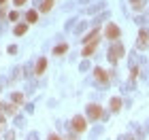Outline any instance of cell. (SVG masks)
Wrapping results in <instances>:
<instances>
[{
  "instance_id": "6da1fadb",
  "label": "cell",
  "mask_w": 149,
  "mask_h": 140,
  "mask_svg": "<svg viewBox=\"0 0 149 140\" xmlns=\"http://www.w3.org/2000/svg\"><path fill=\"white\" fill-rule=\"evenodd\" d=\"M126 55V49H124V45H121L119 41H115L111 47H109V62L111 64H117L121 57Z\"/></svg>"
},
{
  "instance_id": "7a4b0ae2",
  "label": "cell",
  "mask_w": 149,
  "mask_h": 140,
  "mask_svg": "<svg viewBox=\"0 0 149 140\" xmlns=\"http://www.w3.org/2000/svg\"><path fill=\"white\" fill-rule=\"evenodd\" d=\"M119 36H121V30H119V26L117 23H107V28H104V38H109V41H119Z\"/></svg>"
},
{
  "instance_id": "3957f363",
  "label": "cell",
  "mask_w": 149,
  "mask_h": 140,
  "mask_svg": "<svg viewBox=\"0 0 149 140\" xmlns=\"http://www.w3.org/2000/svg\"><path fill=\"white\" fill-rule=\"evenodd\" d=\"M70 125H72V130L77 132V134H83V132L87 130V121H85V117H81V115H74Z\"/></svg>"
},
{
  "instance_id": "277c9868",
  "label": "cell",
  "mask_w": 149,
  "mask_h": 140,
  "mask_svg": "<svg viewBox=\"0 0 149 140\" xmlns=\"http://www.w3.org/2000/svg\"><path fill=\"white\" fill-rule=\"evenodd\" d=\"M102 115H104L102 106H98V104H90V106H87V117H90L92 121H98V119H102Z\"/></svg>"
},
{
  "instance_id": "5b68a950",
  "label": "cell",
  "mask_w": 149,
  "mask_h": 140,
  "mask_svg": "<svg viewBox=\"0 0 149 140\" xmlns=\"http://www.w3.org/2000/svg\"><path fill=\"white\" fill-rule=\"evenodd\" d=\"M147 47H149V32L147 30H141L139 32V38H136V49L143 51V49H147Z\"/></svg>"
},
{
  "instance_id": "8992f818",
  "label": "cell",
  "mask_w": 149,
  "mask_h": 140,
  "mask_svg": "<svg viewBox=\"0 0 149 140\" xmlns=\"http://www.w3.org/2000/svg\"><path fill=\"white\" fill-rule=\"evenodd\" d=\"M98 43H100V38H96V41H92V43H87V45L83 47V51H81V55H83V57H92L94 51L98 49Z\"/></svg>"
},
{
  "instance_id": "52a82bcc",
  "label": "cell",
  "mask_w": 149,
  "mask_h": 140,
  "mask_svg": "<svg viewBox=\"0 0 149 140\" xmlns=\"http://www.w3.org/2000/svg\"><path fill=\"white\" fill-rule=\"evenodd\" d=\"M94 77H96V81H100V83H109V79H111V74L104 68H100V66L94 68Z\"/></svg>"
},
{
  "instance_id": "ba28073f",
  "label": "cell",
  "mask_w": 149,
  "mask_h": 140,
  "mask_svg": "<svg viewBox=\"0 0 149 140\" xmlns=\"http://www.w3.org/2000/svg\"><path fill=\"white\" fill-rule=\"evenodd\" d=\"M45 70H47V57H40L38 62H36V66H34V74H36V77H40Z\"/></svg>"
},
{
  "instance_id": "9c48e42d",
  "label": "cell",
  "mask_w": 149,
  "mask_h": 140,
  "mask_svg": "<svg viewBox=\"0 0 149 140\" xmlns=\"http://www.w3.org/2000/svg\"><path fill=\"white\" fill-rule=\"evenodd\" d=\"M100 36V28H94L90 34H85L83 38H81V41H83V45H87V43H92V41H96V38Z\"/></svg>"
},
{
  "instance_id": "30bf717a",
  "label": "cell",
  "mask_w": 149,
  "mask_h": 140,
  "mask_svg": "<svg viewBox=\"0 0 149 140\" xmlns=\"http://www.w3.org/2000/svg\"><path fill=\"white\" fill-rule=\"evenodd\" d=\"M26 21H28V23H36L38 21V11L36 9H30L28 13H26Z\"/></svg>"
},
{
  "instance_id": "8fae6325",
  "label": "cell",
  "mask_w": 149,
  "mask_h": 140,
  "mask_svg": "<svg viewBox=\"0 0 149 140\" xmlns=\"http://www.w3.org/2000/svg\"><path fill=\"white\" fill-rule=\"evenodd\" d=\"M121 106H124V102H121V98H119V96H115V98H111V110H113V112H117V110H121Z\"/></svg>"
},
{
  "instance_id": "7c38bea8",
  "label": "cell",
  "mask_w": 149,
  "mask_h": 140,
  "mask_svg": "<svg viewBox=\"0 0 149 140\" xmlns=\"http://www.w3.org/2000/svg\"><path fill=\"white\" fill-rule=\"evenodd\" d=\"M26 32H28V23H17L15 28H13V34L15 36H24Z\"/></svg>"
},
{
  "instance_id": "4fadbf2b",
  "label": "cell",
  "mask_w": 149,
  "mask_h": 140,
  "mask_svg": "<svg viewBox=\"0 0 149 140\" xmlns=\"http://www.w3.org/2000/svg\"><path fill=\"white\" fill-rule=\"evenodd\" d=\"M66 51H68V45H66V43H60L56 49H53V55H64Z\"/></svg>"
},
{
  "instance_id": "5bb4252c",
  "label": "cell",
  "mask_w": 149,
  "mask_h": 140,
  "mask_svg": "<svg viewBox=\"0 0 149 140\" xmlns=\"http://www.w3.org/2000/svg\"><path fill=\"white\" fill-rule=\"evenodd\" d=\"M130 6L134 11H143L145 9V0H130Z\"/></svg>"
},
{
  "instance_id": "9a60e30c",
  "label": "cell",
  "mask_w": 149,
  "mask_h": 140,
  "mask_svg": "<svg viewBox=\"0 0 149 140\" xmlns=\"http://www.w3.org/2000/svg\"><path fill=\"white\" fill-rule=\"evenodd\" d=\"M11 102H13V104H24V96H22L19 91H13V93H11Z\"/></svg>"
},
{
  "instance_id": "2e32d148",
  "label": "cell",
  "mask_w": 149,
  "mask_h": 140,
  "mask_svg": "<svg viewBox=\"0 0 149 140\" xmlns=\"http://www.w3.org/2000/svg\"><path fill=\"white\" fill-rule=\"evenodd\" d=\"M53 9V0H45L43 4H40V11L43 13H47V11H51Z\"/></svg>"
},
{
  "instance_id": "e0dca14e",
  "label": "cell",
  "mask_w": 149,
  "mask_h": 140,
  "mask_svg": "<svg viewBox=\"0 0 149 140\" xmlns=\"http://www.w3.org/2000/svg\"><path fill=\"white\" fill-rule=\"evenodd\" d=\"M9 19H11V21H17V19H19V13H17V11H11V13H9Z\"/></svg>"
},
{
  "instance_id": "ac0fdd59",
  "label": "cell",
  "mask_w": 149,
  "mask_h": 140,
  "mask_svg": "<svg viewBox=\"0 0 149 140\" xmlns=\"http://www.w3.org/2000/svg\"><path fill=\"white\" fill-rule=\"evenodd\" d=\"M130 72H132V74H130V77H132V81H134V79H139V77H141V70H139V68H132Z\"/></svg>"
},
{
  "instance_id": "d6986e66",
  "label": "cell",
  "mask_w": 149,
  "mask_h": 140,
  "mask_svg": "<svg viewBox=\"0 0 149 140\" xmlns=\"http://www.w3.org/2000/svg\"><path fill=\"white\" fill-rule=\"evenodd\" d=\"M15 110H17V104H9L6 106V112H9V115H13Z\"/></svg>"
},
{
  "instance_id": "ffe728a7",
  "label": "cell",
  "mask_w": 149,
  "mask_h": 140,
  "mask_svg": "<svg viewBox=\"0 0 149 140\" xmlns=\"http://www.w3.org/2000/svg\"><path fill=\"white\" fill-rule=\"evenodd\" d=\"M26 2H28V0H13V4H15L17 9H19V6H22V4H26Z\"/></svg>"
},
{
  "instance_id": "44dd1931",
  "label": "cell",
  "mask_w": 149,
  "mask_h": 140,
  "mask_svg": "<svg viewBox=\"0 0 149 140\" xmlns=\"http://www.w3.org/2000/svg\"><path fill=\"white\" fill-rule=\"evenodd\" d=\"M6 140H15V134H13V132H6Z\"/></svg>"
},
{
  "instance_id": "7402d4cb",
  "label": "cell",
  "mask_w": 149,
  "mask_h": 140,
  "mask_svg": "<svg viewBox=\"0 0 149 140\" xmlns=\"http://www.w3.org/2000/svg\"><path fill=\"white\" fill-rule=\"evenodd\" d=\"M9 53H11V55H13V53H17V47H15V45H11V47H9Z\"/></svg>"
},
{
  "instance_id": "603a6c76",
  "label": "cell",
  "mask_w": 149,
  "mask_h": 140,
  "mask_svg": "<svg viewBox=\"0 0 149 140\" xmlns=\"http://www.w3.org/2000/svg\"><path fill=\"white\" fill-rule=\"evenodd\" d=\"M4 13H6V9H4V4L0 6V17H4Z\"/></svg>"
},
{
  "instance_id": "cb8c5ba5",
  "label": "cell",
  "mask_w": 149,
  "mask_h": 140,
  "mask_svg": "<svg viewBox=\"0 0 149 140\" xmlns=\"http://www.w3.org/2000/svg\"><path fill=\"white\" fill-rule=\"evenodd\" d=\"M49 140H62V138H60V136H56V134H51V136H49Z\"/></svg>"
},
{
  "instance_id": "d4e9b609",
  "label": "cell",
  "mask_w": 149,
  "mask_h": 140,
  "mask_svg": "<svg viewBox=\"0 0 149 140\" xmlns=\"http://www.w3.org/2000/svg\"><path fill=\"white\" fill-rule=\"evenodd\" d=\"M4 2H6V0H0V6H2V4H4Z\"/></svg>"
},
{
  "instance_id": "484cf974",
  "label": "cell",
  "mask_w": 149,
  "mask_h": 140,
  "mask_svg": "<svg viewBox=\"0 0 149 140\" xmlns=\"http://www.w3.org/2000/svg\"><path fill=\"white\" fill-rule=\"evenodd\" d=\"M0 130H2V125H0Z\"/></svg>"
}]
</instances>
